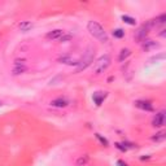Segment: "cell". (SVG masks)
I'll return each instance as SVG.
<instances>
[{
	"label": "cell",
	"instance_id": "6da1fadb",
	"mask_svg": "<svg viewBox=\"0 0 166 166\" xmlns=\"http://www.w3.org/2000/svg\"><path fill=\"white\" fill-rule=\"evenodd\" d=\"M87 29H88L90 34L94 36V38H96L99 42H101V43H108L109 42V36L105 31V29H104L97 21H88Z\"/></svg>",
	"mask_w": 166,
	"mask_h": 166
},
{
	"label": "cell",
	"instance_id": "7a4b0ae2",
	"mask_svg": "<svg viewBox=\"0 0 166 166\" xmlns=\"http://www.w3.org/2000/svg\"><path fill=\"white\" fill-rule=\"evenodd\" d=\"M94 55H95V51H92V50H88L87 52H86L84 56L79 60V64L75 69V73H81V71L87 69V67L94 63Z\"/></svg>",
	"mask_w": 166,
	"mask_h": 166
},
{
	"label": "cell",
	"instance_id": "3957f363",
	"mask_svg": "<svg viewBox=\"0 0 166 166\" xmlns=\"http://www.w3.org/2000/svg\"><path fill=\"white\" fill-rule=\"evenodd\" d=\"M110 63H112V59H110L109 55H104V56H101L100 59H97V61L94 65L95 74L99 75V74H101V73H104L109 67Z\"/></svg>",
	"mask_w": 166,
	"mask_h": 166
},
{
	"label": "cell",
	"instance_id": "277c9868",
	"mask_svg": "<svg viewBox=\"0 0 166 166\" xmlns=\"http://www.w3.org/2000/svg\"><path fill=\"white\" fill-rule=\"evenodd\" d=\"M27 71V65H26V60L25 59H17L14 60V66H13V75H21L23 73Z\"/></svg>",
	"mask_w": 166,
	"mask_h": 166
},
{
	"label": "cell",
	"instance_id": "5b68a950",
	"mask_svg": "<svg viewBox=\"0 0 166 166\" xmlns=\"http://www.w3.org/2000/svg\"><path fill=\"white\" fill-rule=\"evenodd\" d=\"M134 105L138 109L145 110V112H155V107H153L152 101H149V100H135Z\"/></svg>",
	"mask_w": 166,
	"mask_h": 166
},
{
	"label": "cell",
	"instance_id": "8992f818",
	"mask_svg": "<svg viewBox=\"0 0 166 166\" xmlns=\"http://www.w3.org/2000/svg\"><path fill=\"white\" fill-rule=\"evenodd\" d=\"M165 114H166L165 110H160V112H157L156 115L153 117V119H152V126L156 127V128L164 127L165 126Z\"/></svg>",
	"mask_w": 166,
	"mask_h": 166
},
{
	"label": "cell",
	"instance_id": "52a82bcc",
	"mask_svg": "<svg viewBox=\"0 0 166 166\" xmlns=\"http://www.w3.org/2000/svg\"><path fill=\"white\" fill-rule=\"evenodd\" d=\"M59 63L60 64H65V65H69V66H78L79 64V60L74 59L71 55L66 53V55H63V56L59 57Z\"/></svg>",
	"mask_w": 166,
	"mask_h": 166
},
{
	"label": "cell",
	"instance_id": "ba28073f",
	"mask_svg": "<svg viewBox=\"0 0 166 166\" xmlns=\"http://www.w3.org/2000/svg\"><path fill=\"white\" fill-rule=\"evenodd\" d=\"M107 97H108V92L97 91V92H94V95H92V100H94V104H96V107H100Z\"/></svg>",
	"mask_w": 166,
	"mask_h": 166
},
{
	"label": "cell",
	"instance_id": "9c48e42d",
	"mask_svg": "<svg viewBox=\"0 0 166 166\" xmlns=\"http://www.w3.org/2000/svg\"><path fill=\"white\" fill-rule=\"evenodd\" d=\"M50 104L53 108H66L70 105V100H67L66 97H56V99H53Z\"/></svg>",
	"mask_w": 166,
	"mask_h": 166
},
{
	"label": "cell",
	"instance_id": "30bf717a",
	"mask_svg": "<svg viewBox=\"0 0 166 166\" xmlns=\"http://www.w3.org/2000/svg\"><path fill=\"white\" fill-rule=\"evenodd\" d=\"M148 33H149V30L143 25V26H141V27L138 30L136 33H135L134 38H135V40H136L138 43H143V42L147 39V35H148Z\"/></svg>",
	"mask_w": 166,
	"mask_h": 166
},
{
	"label": "cell",
	"instance_id": "8fae6325",
	"mask_svg": "<svg viewBox=\"0 0 166 166\" xmlns=\"http://www.w3.org/2000/svg\"><path fill=\"white\" fill-rule=\"evenodd\" d=\"M66 31H64V30H61V29H56V30H52V31H48L46 34V38L47 39H50V40H59L61 36H63Z\"/></svg>",
	"mask_w": 166,
	"mask_h": 166
},
{
	"label": "cell",
	"instance_id": "7c38bea8",
	"mask_svg": "<svg viewBox=\"0 0 166 166\" xmlns=\"http://www.w3.org/2000/svg\"><path fill=\"white\" fill-rule=\"evenodd\" d=\"M157 47H158V43H156L152 39H145L143 43H141V48H143V51H145V52H148L151 50H155V48H157Z\"/></svg>",
	"mask_w": 166,
	"mask_h": 166
},
{
	"label": "cell",
	"instance_id": "4fadbf2b",
	"mask_svg": "<svg viewBox=\"0 0 166 166\" xmlns=\"http://www.w3.org/2000/svg\"><path fill=\"white\" fill-rule=\"evenodd\" d=\"M131 50H128V48H123V50H121L119 55H118V61L119 63H123L125 60H127L128 57L131 56Z\"/></svg>",
	"mask_w": 166,
	"mask_h": 166
},
{
	"label": "cell",
	"instance_id": "5bb4252c",
	"mask_svg": "<svg viewBox=\"0 0 166 166\" xmlns=\"http://www.w3.org/2000/svg\"><path fill=\"white\" fill-rule=\"evenodd\" d=\"M152 139V141H156V143H161V141H164L165 139H166V131H158V132H156L153 136L151 138Z\"/></svg>",
	"mask_w": 166,
	"mask_h": 166
},
{
	"label": "cell",
	"instance_id": "9a60e30c",
	"mask_svg": "<svg viewBox=\"0 0 166 166\" xmlns=\"http://www.w3.org/2000/svg\"><path fill=\"white\" fill-rule=\"evenodd\" d=\"M88 162H90V156L88 155H82V156H79L75 160V165L77 166H86Z\"/></svg>",
	"mask_w": 166,
	"mask_h": 166
},
{
	"label": "cell",
	"instance_id": "2e32d148",
	"mask_svg": "<svg viewBox=\"0 0 166 166\" xmlns=\"http://www.w3.org/2000/svg\"><path fill=\"white\" fill-rule=\"evenodd\" d=\"M33 26L34 25L30 21H22V22L18 23V27H20V30H21V31H23V33H27L29 30H31Z\"/></svg>",
	"mask_w": 166,
	"mask_h": 166
},
{
	"label": "cell",
	"instance_id": "e0dca14e",
	"mask_svg": "<svg viewBox=\"0 0 166 166\" xmlns=\"http://www.w3.org/2000/svg\"><path fill=\"white\" fill-rule=\"evenodd\" d=\"M122 21H123L125 23H127V25H130V26H135V25H136V18H134L131 16H127V14L122 16Z\"/></svg>",
	"mask_w": 166,
	"mask_h": 166
},
{
	"label": "cell",
	"instance_id": "ac0fdd59",
	"mask_svg": "<svg viewBox=\"0 0 166 166\" xmlns=\"http://www.w3.org/2000/svg\"><path fill=\"white\" fill-rule=\"evenodd\" d=\"M112 35L115 39H122L125 36V30L123 29H114L112 31Z\"/></svg>",
	"mask_w": 166,
	"mask_h": 166
},
{
	"label": "cell",
	"instance_id": "d6986e66",
	"mask_svg": "<svg viewBox=\"0 0 166 166\" xmlns=\"http://www.w3.org/2000/svg\"><path fill=\"white\" fill-rule=\"evenodd\" d=\"M155 22H156V26L158 25H164V23L166 22V13H162V14H160L155 18Z\"/></svg>",
	"mask_w": 166,
	"mask_h": 166
},
{
	"label": "cell",
	"instance_id": "ffe728a7",
	"mask_svg": "<svg viewBox=\"0 0 166 166\" xmlns=\"http://www.w3.org/2000/svg\"><path fill=\"white\" fill-rule=\"evenodd\" d=\"M95 138H96L97 140H99L104 147H109V141H108V139H107V138H104V136H101V135H100L99 132H96V134H95Z\"/></svg>",
	"mask_w": 166,
	"mask_h": 166
},
{
	"label": "cell",
	"instance_id": "44dd1931",
	"mask_svg": "<svg viewBox=\"0 0 166 166\" xmlns=\"http://www.w3.org/2000/svg\"><path fill=\"white\" fill-rule=\"evenodd\" d=\"M73 39V34H69V33H65L61 38L59 39L61 43H65V42H69V40H71Z\"/></svg>",
	"mask_w": 166,
	"mask_h": 166
},
{
	"label": "cell",
	"instance_id": "7402d4cb",
	"mask_svg": "<svg viewBox=\"0 0 166 166\" xmlns=\"http://www.w3.org/2000/svg\"><path fill=\"white\" fill-rule=\"evenodd\" d=\"M117 166H128V164L122 161V160H117Z\"/></svg>",
	"mask_w": 166,
	"mask_h": 166
},
{
	"label": "cell",
	"instance_id": "603a6c76",
	"mask_svg": "<svg viewBox=\"0 0 166 166\" xmlns=\"http://www.w3.org/2000/svg\"><path fill=\"white\" fill-rule=\"evenodd\" d=\"M164 59H165V55H158V56L153 57V59H152V61H157V60H164Z\"/></svg>",
	"mask_w": 166,
	"mask_h": 166
},
{
	"label": "cell",
	"instance_id": "cb8c5ba5",
	"mask_svg": "<svg viewBox=\"0 0 166 166\" xmlns=\"http://www.w3.org/2000/svg\"><path fill=\"white\" fill-rule=\"evenodd\" d=\"M140 160L141 161H147V160H151V156H141Z\"/></svg>",
	"mask_w": 166,
	"mask_h": 166
},
{
	"label": "cell",
	"instance_id": "d4e9b609",
	"mask_svg": "<svg viewBox=\"0 0 166 166\" xmlns=\"http://www.w3.org/2000/svg\"><path fill=\"white\" fill-rule=\"evenodd\" d=\"M160 36H165V30H161V33H160Z\"/></svg>",
	"mask_w": 166,
	"mask_h": 166
},
{
	"label": "cell",
	"instance_id": "484cf974",
	"mask_svg": "<svg viewBox=\"0 0 166 166\" xmlns=\"http://www.w3.org/2000/svg\"><path fill=\"white\" fill-rule=\"evenodd\" d=\"M2 105H3V103H2V101H0V107H2Z\"/></svg>",
	"mask_w": 166,
	"mask_h": 166
}]
</instances>
